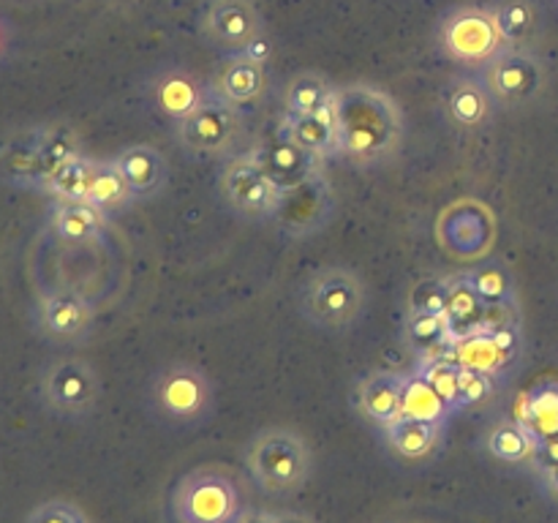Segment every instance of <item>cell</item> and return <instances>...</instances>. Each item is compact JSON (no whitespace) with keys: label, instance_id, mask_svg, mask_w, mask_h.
<instances>
[{"label":"cell","instance_id":"cell-31","mask_svg":"<svg viewBox=\"0 0 558 523\" xmlns=\"http://www.w3.org/2000/svg\"><path fill=\"white\" fill-rule=\"evenodd\" d=\"M474 289L488 308H521L518 305V283L505 262H483L469 270Z\"/></svg>","mask_w":558,"mask_h":523},{"label":"cell","instance_id":"cell-36","mask_svg":"<svg viewBox=\"0 0 558 523\" xmlns=\"http://www.w3.org/2000/svg\"><path fill=\"white\" fill-rule=\"evenodd\" d=\"M499 390V379L485 370L477 368H463L461 365V392H458V409L466 412L472 406H483L485 401L496 396Z\"/></svg>","mask_w":558,"mask_h":523},{"label":"cell","instance_id":"cell-22","mask_svg":"<svg viewBox=\"0 0 558 523\" xmlns=\"http://www.w3.org/2000/svg\"><path fill=\"white\" fill-rule=\"evenodd\" d=\"M507 49H537L545 33V11L537 0H488Z\"/></svg>","mask_w":558,"mask_h":523},{"label":"cell","instance_id":"cell-43","mask_svg":"<svg viewBox=\"0 0 558 523\" xmlns=\"http://www.w3.org/2000/svg\"><path fill=\"white\" fill-rule=\"evenodd\" d=\"M276 523H316V521L311 515H305V512L281 510V512H276Z\"/></svg>","mask_w":558,"mask_h":523},{"label":"cell","instance_id":"cell-41","mask_svg":"<svg viewBox=\"0 0 558 523\" xmlns=\"http://www.w3.org/2000/svg\"><path fill=\"white\" fill-rule=\"evenodd\" d=\"M534 477H537L539 488H543L550 499L558 501V463L550 469H539V472H534Z\"/></svg>","mask_w":558,"mask_h":523},{"label":"cell","instance_id":"cell-13","mask_svg":"<svg viewBox=\"0 0 558 523\" xmlns=\"http://www.w3.org/2000/svg\"><path fill=\"white\" fill-rule=\"evenodd\" d=\"M332 218H336V194H332L327 174L319 172L316 178L300 183L298 188L287 191V199H283L272 223L287 238L305 240L311 234L322 232Z\"/></svg>","mask_w":558,"mask_h":523},{"label":"cell","instance_id":"cell-35","mask_svg":"<svg viewBox=\"0 0 558 523\" xmlns=\"http://www.w3.org/2000/svg\"><path fill=\"white\" fill-rule=\"evenodd\" d=\"M420 376L439 392L441 398L447 401V406L452 409L456 414H461L458 409V392H461V365L450 357V354H436V357H425L417 360L414 365Z\"/></svg>","mask_w":558,"mask_h":523},{"label":"cell","instance_id":"cell-4","mask_svg":"<svg viewBox=\"0 0 558 523\" xmlns=\"http://www.w3.org/2000/svg\"><path fill=\"white\" fill-rule=\"evenodd\" d=\"M218 409L216 381L191 360H172L147 385V412L163 428H199Z\"/></svg>","mask_w":558,"mask_h":523},{"label":"cell","instance_id":"cell-21","mask_svg":"<svg viewBox=\"0 0 558 523\" xmlns=\"http://www.w3.org/2000/svg\"><path fill=\"white\" fill-rule=\"evenodd\" d=\"M381 441L392 455L407 463L430 461L441 452L447 441V423H430V419L398 417L387 428L379 430Z\"/></svg>","mask_w":558,"mask_h":523},{"label":"cell","instance_id":"cell-19","mask_svg":"<svg viewBox=\"0 0 558 523\" xmlns=\"http://www.w3.org/2000/svg\"><path fill=\"white\" fill-rule=\"evenodd\" d=\"M114 167L123 174L125 185L131 188L136 202H150L161 196V191L169 183V161L158 147L145 145H129L112 156Z\"/></svg>","mask_w":558,"mask_h":523},{"label":"cell","instance_id":"cell-37","mask_svg":"<svg viewBox=\"0 0 558 523\" xmlns=\"http://www.w3.org/2000/svg\"><path fill=\"white\" fill-rule=\"evenodd\" d=\"M25 523H90V518L85 515L80 504L65 499H49L41 501L38 507H33L27 512Z\"/></svg>","mask_w":558,"mask_h":523},{"label":"cell","instance_id":"cell-14","mask_svg":"<svg viewBox=\"0 0 558 523\" xmlns=\"http://www.w3.org/2000/svg\"><path fill=\"white\" fill-rule=\"evenodd\" d=\"M210 85L196 71L185 65H167L147 82V101L153 112L167 123L178 125L196 112L210 98Z\"/></svg>","mask_w":558,"mask_h":523},{"label":"cell","instance_id":"cell-10","mask_svg":"<svg viewBox=\"0 0 558 523\" xmlns=\"http://www.w3.org/2000/svg\"><path fill=\"white\" fill-rule=\"evenodd\" d=\"M218 191H221L223 205L240 221L248 223H272L287 199V191L276 180L267 178L248 153L227 158L218 174Z\"/></svg>","mask_w":558,"mask_h":523},{"label":"cell","instance_id":"cell-33","mask_svg":"<svg viewBox=\"0 0 558 523\" xmlns=\"http://www.w3.org/2000/svg\"><path fill=\"white\" fill-rule=\"evenodd\" d=\"M87 202H93V205H96L98 210L107 212L109 218H112L114 212L125 210V207L136 205L134 194H131V188L125 185L123 174L118 172L112 158L98 161L96 178H93V188H90V196H87Z\"/></svg>","mask_w":558,"mask_h":523},{"label":"cell","instance_id":"cell-25","mask_svg":"<svg viewBox=\"0 0 558 523\" xmlns=\"http://www.w3.org/2000/svg\"><path fill=\"white\" fill-rule=\"evenodd\" d=\"M49 229L58 240L71 245L98 243L109 232V216L93 202H54L49 212Z\"/></svg>","mask_w":558,"mask_h":523},{"label":"cell","instance_id":"cell-32","mask_svg":"<svg viewBox=\"0 0 558 523\" xmlns=\"http://www.w3.org/2000/svg\"><path fill=\"white\" fill-rule=\"evenodd\" d=\"M403 417L414 419H430V423H447L456 417L445 398L417 374V370H407V385H403Z\"/></svg>","mask_w":558,"mask_h":523},{"label":"cell","instance_id":"cell-18","mask_svg":"<svg viewBox=\"0 0 558 523\" xmlns=\"http://www.w3.org/2000/svg\"><path fill=\"white\" fill-rule=\"evenodd\" d=\"M403 385L407 370H371L354 390V409L379 430L387 428L403 417Z\"/></svg>","mask_w":558,"mask_h":523},{"label":"cell","instance_id":"cell-16","mask_svg":"<svg viewBox=\"0 0 558 523\" xmlns=\"http://www.w3.org/2000/svg\"><path fill=\"white\" fill-rule=\"evenodd\" d=\"M207 85L213 96L221 101L248 107L265 96L270 87V74H267V63L251 54H223L213 74L207 76Z\"/></svg>","mask_w":558,"mask_h":523},{"label":"cell","instance_id":"cell-40","mask_svg":"<svg viewBox=\"0 0 558 523\" xmlns=\"http://www.w3.org/2000/svg\"><path fill=\"white\" fill-rule=\"evenodd\" d=\"M558 463V436H548V439H539L537 452H534L532 469L539 472V469H550Z\"/></svg>","mask_w":558,"mask_h":523},{"label":"cell","instance_id":"cell-2","mask_svg":"<svg viewBox=\"0 0 558 523\" xmlns=\"http://www.w3.org/2000/svg\"><path fill=\"white\" fill-rule=\"evenodd\" d=\"M368 281L349 265L319 267L298 289V314L327 336L352 332L368 314Z\"/></svg>","mask_w":558,"mask_h":523},{"label":"cell","instance_id":"cell-28","mask_svg":"<svg viewBox=\"0 0 558 523\" xmlns=\"http://www.w3.org/2000/svg\"><path fill=\"white\" fill-rule=\"evenodd\" d=\"M403 341L417 354V360L445 354L452 346L447 316L409 308L407 319H403Z\"/></svg>","mask_w":558,"mask_h":523},{"label":"cell","instance_id":"cell-11","mask_svg":"<svg viewBox=\"0 0 558 523\" xmlns=\"http://www.w3.org/2000/svg\"><path fill=\"white\" fill-rule=\"evenodd\" d=\"M496 107L512 112L537 101L548 87V63L537 49H505L480 69Z\"/></svg>","mask_w":558,"mask_h":523},{"label":"cell","instance_id":"cell-39","mask_svg":"<svg viewBox=\"0 0 558 523\" xmlns=\"http://www.w3.org/2000/svg\"><path fill=\"white\" fill-rule=\"evenodd\" d=\"M16 52V27L9 16L0 11V71L11 63Z\"/></svg>","mask_w":558,"mask_h":523},{"label":"cell","instance_id":"cell-6","mask_svg":"<svg viewBox=\"0 0 558 523\" xmlns=\"http://www.w3.org/2000/svg\"><path fill=\"white\" fill-rule=\"evenodd\" d=\"M196 27L202 41L221 54H251L262 63L272 54L270 31L256 0H205Z\"/></svg>","mask_w":558,"mask_h":523},{"label":"cell","instance_id":"cell-44","mask_svg":"<svg viewBox=\"0 0 558 523\" xmlns=\"http://www.w3.org/2000/svg\"><path fill=\"white\" fill-rule=\"evenodd\" d=\"M556 3H558V0H556Z\"/></svg>","mask_w":558,"mask_h":523},{"label":"cell","instance_id":"cell-20","mask_svg":"<svg viewBox=\"0 0 558 523\" xmlns=\"http://www.w3.org/2000/svg\"><path fill=\"white\" fill-rule=\"evenodd\" d=\"M0 183L22 191H44L47 169L38 145V129L20 131L0 142Z\"/></svg>","mask_w":558,"mask_h":523},{"label":"cell","instance_id":"cell-24","mask_svg":"<svg viewBox=\"0 0 558 523\" xmlns=\"http://www.w3.org/2000/svg\"><path fill=\"white\" fill-rule=\"evenodd\" d=\"M276 134L298 145L300 150L322 158V161H336L338 158V131L332 112L322 114H289L283 112L278 120Z\"/></svg>","mask_w":558,"mask_h":523},{"label":"cell","instance_id":"cell-7","mask_svg":"<svg viewBox=\"0 0 558 523\" xmlns=\"http://www.w3.org/2000/svg\"><path fill=\"white\" fill-rule=\"evenodd\" d=\"M436 47L450 63L480 71L505 52V38L488 3H461L436 20Z\"/></svg>","mask_w":558,"mask_h":523},{"label":"cell","instance_id":"cell-42","mask_svg":"<svg viewBox=\"0 0 558 523\" xmlns=\"http://www.w3.org/2000/svg\"><path fill=\"white\" fill-rule=\"evenodd\" d=\"M240 523H276V512L259 510V507H245Z\"/></svg>","mask_w":558,"mask_h":523},{"label":"cell","instance_id":"cell-26","mask_svg":"<svg viewBox=\"0 0 558 523\" xmlns=\"http://www.w3.org/2000/svg\"><path fill=\"white\" fill-rule=\"evenodd\" d=\"M539 436L518 417H505L483 434V450L507 466H532Z\"/></svg>","mask_w":558,"mask_h":523},{"label":"cell","instance_id":"cell-5","mask_svg":"<svg viewBox=\"0 0 558 523\" xmlns=\"http://www.w3.org/2000/svg\"><path fill=\"white\" fill-rule=\"evenodd\" d=\"M38 403L63 423H85L96 414L104 398V381L96 365L76 354L47 360L36 381Z\"/></svg>","mask_w":558,"mask_h":523},{"label":"cell","instance_id":"cell-3","mask_svg":"<svg viewBox=\"0 0 558 523\" xmlns=\"http://www.w3.org/2000/svg\"><path fill=\"white\" fill-rule=\"evenodd\" d=\"M243 466L259 494L287 499L308 485L314 474V450L300 430L267 425L245 445Z\"/></svg>","mask_w":558,"mask_h":523},{"label":"cell","instance_id":"cell-12","mask_svg":"<svg viewBox=\"0 0 558 523\" xmlns=\"http://www.w3.org/2000/svg\"><path fill=\"white\" fill-rule=\"evenodd\" d=\"M33 330L52 346H82L96 332V305L71 287L38 294L31 308Z\"/></svg>","mask_w":558,"mask_h":523},{"label":"cell","instance_id":"cell-9","mask_svg":"<svg viewBox=\"0 0 558 523\" xmlns=\"http://www.w3.org/2000/svg\"><path fill=\"white\" fill-rule=\"evenodd\" d=\"M245 131V109L210 96L191 118L174 125V139L196 161H223L234 156Z\"/></svg>","mask_w":558,"mask_h":523},{"label":"cell","instance_id":"cell-27","mask_svg":"<svg viewBox=\"0 0 558 523\" xmlns=\"http://www.w3.org/2000/svg\"><path fill=\"white\" fill-rule=\"evenodd\" d=\"M338 87L322 71H298L283 85V112L289 114H322L332 112Z\"/></svg>","mask_w":558,"mask_h":523},{"label":"cell","instance_id":"cell-23","mask_svg":"<svg viewBox=\"0 0 558 523\" xmlns=\"http://www.w3.org/2000/svg\"><path fill=\"white\" fill-rule=\"evenodd\" d=\"M447 278V325H450V341L480 332L488 325L490 308L483 303V297L474 289L469 270L452 272Z\"/></svg>","mask_w":558,"mask_h":523},{"label":"cell","instance_id":"cell-29","mask_svg":"<svg viewBox=\"0 0 558 523\" xmlns=\"http://www.w3.org/2000/svg\"><path fill=\"white\" fill-rule=\"evenodd\" d=\"M518 419L526 423L539 439L558 436V379H543L523 396Z\"/></svg>","mask_w":558,"mask_h":523},{"label":"cell","instance_id":"cell-1","mask_svg":"<svg viewBox=\"0 0 558 523\" xmlns=\"http://www.w3.org/2000/svg\"><path fill=\"white\" fill-rule=\"evenodd\" d=\"M338 158L354 169H379L396 161L407 142V114L396 96L374 82H347L332 107Z\"/></svg>","mask_w":558,"mask_h":523},{"label":"cell","instance_id":"cell-34","mask_svg":"<svg viewBox=\"0 0 558 523\" xmlns=\"http://www.w3.org/2000/svg\"><path fill=\"white\" fill-rule=\"evenodd\" d=\"M38 145H41V158H44V169H47V180L63 167L65 161L76 158L82 150V142L76 136L74 129L69 125H38Z\"/></svg>","mask_w":558,"mask_h":523},{"label":"cell","instance_id":"cell-15","mask_svg":"<svg viewBox=\"0 0 558 523\" xmlns=\"http://www.w3.org/2000/svg\"><path fill=\"white\" fill-rule=\"evenodd\" d=\"M441 109H445V118L450 120L452 129L461 131L485 129L490 118L499 112L483 74L469 69L447 80L445 93H441Z\"/></svg>","mask_w":558,"mask_h":523},{"label":"cell","instance_id":"cell-30","mask_svg":"<svg viewBox=\"0 0 558 523\" xmlns=\"http://www.w3.org/2000/svg\"><path fill=\"white\" fill-rule=\"evenodd\" d=\"M96 167L98 158L80 153L76 158L65 161L63 167L44 183L41 194L52 196L54 202H85L87 196H90Z\"/></svg>","mask_w":558,"mask_h":523},{"label":"cell","instance_id":"cell-38","mask_svg":"<svg viewBox=\"0 0 558 523\" xmlns=\"http://www.w3.org/2000/svg\"><path fill=\"white\" fill-rule=\"evenodd\" d=\"M409 308L428 311V314H447V278H425L414 283L409 292Z\"/></svg>","mask_w":558,"mask_h":523},{"label":"cell","instance_id":"cell-17","mask_svg":"<svg viewBox=\"0 0 558 523\" xmlns=\"http://www.w3.org/2000/svg\"><path fill=\"white\" fill-rule=\"evenodd\" d=\"M256 163H259L262 172L270 180H276L283 191L298 188L305 180L316 178L319 172H325V163L322 158L311 156V153L300 150L298 145H292L289 139H283L281 134H272L270 139L259 142L254 150L248 153Z\"/></svg>","mask_w":558,"mask_h":523},{"label":"cell","instance_id":"cell-8","mask_svg":"<svg viewBox=\"0 0 558 523\" xmlns=\"http://www.w3.org/2000/svg\"><path fill=\"white\" fill-rule=\"evenodd\" d=\"M245 507L240 485L218 466H199L183 474L169 499L174 523H240Z\"/></svg>","mask_w":558,"mask_h":523}]
</instances>
